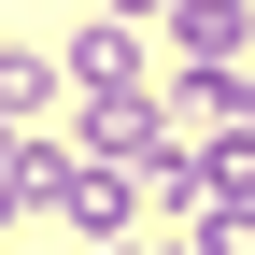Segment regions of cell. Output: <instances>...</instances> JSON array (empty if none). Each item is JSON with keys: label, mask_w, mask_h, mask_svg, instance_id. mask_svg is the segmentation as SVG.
<instances>
[{"label": "cell", "mask_w": 255, "mask_h": 255, "mask_svg": "<svg viewBox=\"0 0 255 255\" xmlns=\"http://www.w3.org/2000/svg\"><path fill=\"white\" fill-rule=\"evenodd\" d=\"M43 213H57V227H85V241H128V213H142V170H114V156H71Z\"/></svg>", "instance_id": "obj_1"}, {"label": "cell", "mask_w": 255, "mask_h": 255, "mask_svg": "<svg viewBox=\"0 0 255 255\" xmlns=\"http://www.w3.org/2000/svg\"><path fill=\"white\" fill-rule=\"evenodd\" d=\"M57 71H71L85 100H142V28H128V14H100V28H71V57H57Z\"/></svg>", "instance_id": "obj_2"}, {"label": "cell", "mask_w": 255, "mask_h": 255, "mask_svg": "<svg viewBox=\"0 0 255 255\" xmlns=\"http://www.w3.org/2000/svg\"><path fill=\"white\" fill-rule=\"evenodd\" d=\"M170 28H184V71H241V28H255V0H170Z\"/></svg>", "instance_id": "obj_3"}, {"label": "cell", "mask_w": 255, "mask_h": 255, "mask_svg": "<svg viewBox=\"0 0 255 255\" xmlns=\"http://www.w3.org/2000/svg\"><path fill=\"white\" fill-rule=\"evenodd\" d=\"M199 255H255V199H213L199 213Z\"/></svg>", "instance_id": "obj_4"}, {"label": "cell", "mask_w": 255, "mask_h": 255, "mask_svg": "<svg viewBox=\"0 0 255 255\" xmlns=\"http://www.w3.org/2000/svg\"><path fill=\"white\" fill-rule=\"evenodd\" d=\"M241 128H255V57H241Z\"/></svg>", "instance_id": "obj_5"}, {"label": "cell", "mask_w": 255, "mask_h": 255, "mask_svg": "<svg viewBox=\"0 0 255 255\" xmlns=\"http://www.w3.org/2000/svg\"><path fill=\"white\" fill-rule=\"evenodd\" d=\"M100 255H170V241H100Z\"/></svg>", "instance_id": "obj_6"}, {"label": "cell", "mask_w": 255, "mask_h": 255, "mask_svg": "<svg viewBox=\"0 0 255 255\" xmlns=\"http://www.w3.org/2000/svg\"><path fill=\"white\" fill-rule=\"evenodd\" d=\"M100 14H156V0H100Z\"/></svg>", "instance_id": "obj_7"}]
</instances>
